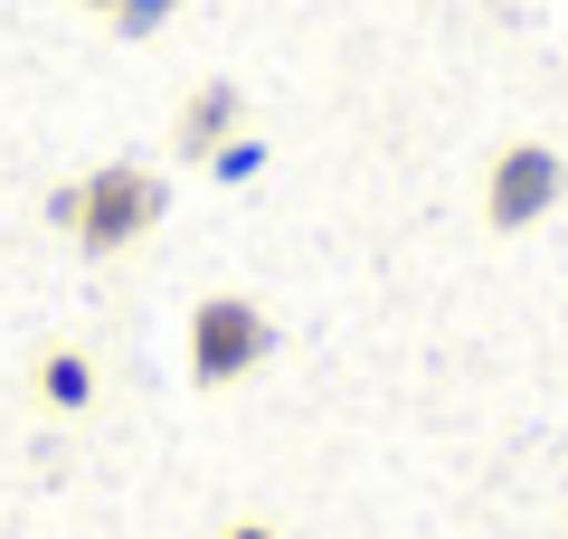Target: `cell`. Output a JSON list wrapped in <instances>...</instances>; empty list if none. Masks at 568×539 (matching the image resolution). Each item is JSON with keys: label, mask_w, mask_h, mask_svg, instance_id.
<instances>
[{"label": "cell", "mask_w": 568, "mask_h": 539, "mask_svg": "<svg viewBox=\"0 0 568 539\" xmlns=\"http://www.w3.org/2000/svg\"><path fill=\"white\" fill-rule=\"evenodd\" d=\"M39 398L58 407V417L95 407V359H85V350H48V359H39Z\"/></svg>", "instance_id": "5"}, {"label": "cell", "mask_w": 568, "mask_h": 539, "mask_svg": "<svg viewBox=\"0 0 568 539\" xmlns=\"http://www.w3.org/2000/svg\"><path fill=\"white\" fill-rule=\"evenodd\" d=\"M559 190H568V161L549 142H503L493 171H484V218L493 227H540L559 209Z\"/></svg>", "instance_id": "3"}, {"label": "cell", "mask_w": 568, "mask_h": 539, "mask_svg": "<svg viewBox=\"0 0 568 539\" xmlns=\"http://www.w3.org/2000/svg\"><path fill=\"white\" fill-rule=\"evenodd\" d=\"M219 539H275V530H265V520H237V530H219Z\"/></svg>", "instance_id": "7"}, {"label": "cell", "mask_w": 568, "mask_h": 539, "mask_svg": "<svg viewBox=\"0 0 568 539\" xmlns=\"http://www.w3.org/2000/svg\"><path fill=\"white\" fill-rule=\"evenodd\" d=\"M58 227L77 246H95V256H114V246H133V237L162 227V180L133 171V161H104V171H85L77 190H58Z\"/></svg>", "instance_id": "1"}, {"label": "cell", "mask_w": 568, "mask_h": 539, "mask_svg": "<svg viewBox=\"0 0 568 539\" xmlns=\"http://www.w3.org/2000/svg\"><path fill=\"white\" fill-rule=\"evenodd\" d=\"M237 114H246V104H237V85H227V77H209L200 95L181 104V123H171V142H181L190 161H209V152H219L227 133H237Z\"/></svg>", "instance_id": "4"}, {"label": "cell", "mask_w": 568, "mask_h": 539, "mask_svg": "<svg viewBox=\"0 0 568 539\" xmlns=\"http://www.w3.org/2000/svg\"><path fill=\"white\" fill-rule=\"evenodd\" d=\"M265 350H275V322H265L246 294H209L200 313H190V379H200V388L246 379Z\"/></svg>", "instance_id": "2"}, {"label": "cell", "mask_w": 568, "mask_h": 539, "mask_svg": "<svg viewBox=\"0 0 568 539\" xmlns=\"http://www.w3.org/2000/svg\"><path fill=\"white\" fill-rule=\"evenodd\" d=\"M85 10H114V0H85Z\"/></svg>", "instance_id": "8"}, {"label": "cell", "mask_w": 568, "mask_h": 539, "mask_svg": "<svg viewBox=\"0 0 568 539\" xmlns=\"http://www.w3.org/2000/svg\"><path fill=\"white\" fill-rule=\"evenodd\" d=\"M171 10H181V0H114V29H123V39H152Z\"/></svg>", "instance_id": "6"}]
</instances>
